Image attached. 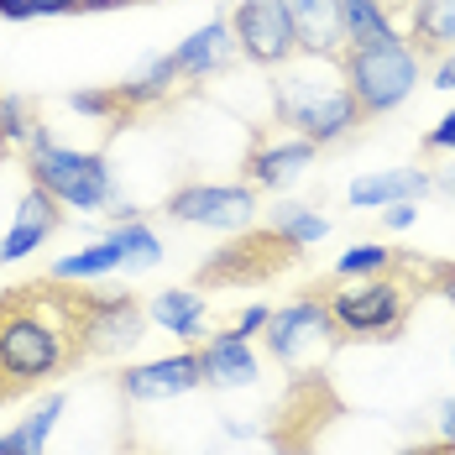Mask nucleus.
<instances>
[{
    "label": "nucleus",
    "instance_id": "7c9ffc66",
    "mask_svg": "<svg viewBox=\"0 0 455 455\" xmlns=\"http://www.w3.org/2000/svg\"><path fill=\"white\" fill-rule=\"evenodd\" d=\"M413 220H419V210H413V204H387V210H382V226H387V230H409Z\"/></svg>",
    "mask_w": 455,
    "mask_h": 455
},
{
    "label": "nucleus",
    "instance_id": "a878e982",
    "mask_svg": "<svg viewBox=\"0 0 455 455\" xmlns=\"http://www.w3.org/2000/svg\"><path fill=\"white\" fill-rule=\"evenodd\" d=\"M273 226L283 230V235H293V241H299V246H304V251H309V246H315V241H324V220H319L315 210H304V204H288V210H273Z\"/></svg>",
    "mask_w": 455,
    "mask_h": 455
},
{
    "label": "nucleus",
    "instance_id": "e433bc0d",
    "mask_svg": "<svg viewBox=\"0 0 455 455\" xmlns=\"http://www.w3.org/2000/svg\"><path fill=\"white\" fill-rule=\"evenodd\" d=\"M377 5H387V11H403V5H409V0H377Z\"/></svg>",
    "mask_w": 455,
    "mask_h": 455
},
{
    "label": "nucleus",
    "instance_id": "c9c22d12",
    "mask_svg": "<svg viewBox=\"0 0 455 455\" xmlns=\"http://www.w3.org/2000/svg\"><path fill=\"white\" fill-rule=\"evenodd\" d=\"M440 435H445V440H455V398L440 409Z\"/></svg>",
    "mask_w": 455,
    "mask_h": 455
},
{
    "label": "nucleus",
    "instance_id": "20e7f679",
    "mask_svg": "<svg viewBox=\"0 0 455 455\" xmlns=\"http://www.w3.org/2000/svg\"><path fill=\"white\" fill-rule=\"evenodd\" d=\"M340 419H346V398L324 366L288 371V387L267 413L262 440L273 445V455H315Z\"/></svg>",
    "mask_w": 455,
    "mask_h": 455
},
{
    "label": "nucleus",
    "instance_id": "c756f323",
    "mask_svg": "<svg viewBox=\"0 0 455 455\" xmlns=\"http://www.w3.org/2000/svg\"><path fill=\"white\" fill-rule=\"evenodd\" d=\"M32 16H84V0H32Z\"/></svg>",
    "mask_w": 455,
    "mask_h": 455
},
{
    "label": "nucleus",
    "instance_id": "aec40b11",
    "mask_svg": "<svg viewBox=\"0 0 455 455\" xmlns=\"http://www.w3.org/2000/svg\"><path fill=\"white\" fill-rule=\"evenodd\" d=\"M340 27H346V47L398 37L393 11H387V5H377V0H340Z\"/></svg>",
    "mask_w": 455,
    "mask_h": 455
},
{
    "label": "nucleus",
    "instance_id": "6e6552de",
    "mask_svg": "<svg viewBox=\"0 0 455 455\" xmlns=\"http://www.w3.org/2000/svg\"><path fill=\"white\" fill-rule=\"evenodd\" d=\"M419 68L424 63L409 52L403 37H382V43H362L340 52V74H346V84L356 94V105L366 110V121L398 110L413 94V84H419Z\"/></svg>",
    "mask_w": 455,
    "mask_h": 455
},
{
    "label": "nucleus",
    "instance_id": "dca6fc26",
    "mask_svg": "<svg viewBox=\"0 0 455 455\" xmlns=\"http://www.w3.org/2000/svg\"><path fill=\"white\" fill-rule=\"evenodd\" d=\"M409 52L419 63L455 52V0H409Z\"/></svg>",
    "mask_w": 455,
    "mask_h": 455
},
{
    "label": "nucleus",
    "instance_id": "a211bd4d",
    "mask_svg": "<svg viewBox=\"0 0 455 455\" xmlns=\"http://www.w3.org/2000/svg\"><path fill=\"white\" fill-rule=\"evenodd\" d=\"M230 58H235V37H230V21H210V27H199L188 43H179L173 52V63H179V74L188 84H199V79H210V74H226Z\"/></svg>",
    "mask_w": 455,
    "mask_h": 455
},
{
    "label": "nucleus",
    "instance_id": "4be33fe9",
    "mask_svg": "<svg viewBox=\"0 0 455 455\" xmlns=\"http://www.w3.org/2000/svg\"><path fill=\"white\" fill-rule=\"evenodd\" d=\"M121 267V251H116V241L105 235V241H94V246H84V251H74V257H63V262H52L47 273L52 277H68V283H90V277H105Z\"/></svg>",
    "mask_w": 455,
    "mask_h": 455
},
{
    "label": "nucleus",
    "instance_id": "39448f33",
    "mask_svg": "<svg viewBox=\"0 0 455 455\" xmlns=\"http://www.w3.org/2000/svg\"><path fill=\"white\" fill-rule=\"evenodd\" d=\"M299 262H304V246L267 220V226H246L220 251H210V262H199V273H194V288H210V293L215 288H262V283L293 273Z\"/></svg>",
    "mask_w": 455,
    "mask_h": 455
},
{
    "label": "nucleus",
    "instance_id": "2f4dec72",
    "mask_svg": "<svg viewBox=\"0 0 455 455\" xmlns=\"http://www.w3.org/2000/svg\"><path fill=\"white\" fill-rule=\"evenodd\" d=\"M398 455H455V440H424V445H409V451H398Z\"/></svg>",
    "mask_w": 455,
    "mask_h": 455
},
{
    "label": "nucleus",
    "instance_id": "1a4fd4ad",
    "mask_svg": "<svg viewBox=\"0 0 455 455\" xmlns=\"http://www.w3.org/2000/svg\"><path fill=\"white\" fill-rule=\"evenodd\" d=\"M168 220L210 230H246L257 220V188L251 183H183L163 204Z\"/></svg>",
    "mask_w": 455,
    "mask_h": 455
},
{
    "label": "nucleus",
    "instance_id": "423d86ee",
    "mask_svg": "<svg viewBox=\"0 0 455 455\" xmlns=\"http://www.w3.org/2000/svg\"><path fill=\"white\" fill-rule=\"evenodd\" d=\"M27 173L58 204L84 210V215L90 210H105L116 199V179H110L105 152H68V147H58V141L47 137V126H37L32 141H27Z\"/></svg>",
    "mask_w": 455,
    "mask_h": 455
},
{
    "label": "nucleus",
    "instance_id": "412c9836",
    "mask_svg": "<svg viewBox=\"0 0 455 455\" xmlns=\"http://www.w3.org/2000/svg\"><path fill=\"white\" fill-rule=\"evenodd\" d=\"M110 241H116V251H121V267H126V273L157 267V257H163V241L141 226V215L137 220H121V226L110 230Z\"/></svg>",
    "mask_w": 455,
    "mask_h": 455
},
{
    "label": "nucleus",
    "instance_id": "2eb2a0df",
    "mask_svg": "<svg viewBox=\"0 0 455 455\" xmlns=\"http://www.w3.org/2000/svg\"><path fill=\"white\" fill-rule=\"evenodd\" d=\"M435 188L429 168H393V173H366L351 183V210H387V204H419Z\"/></svg>",
    "mask_w": 455,
    "mask_h": 455
},
{
    "label": "nucleus",
    "instance_id": "7ed1b4c3",
    "mask_svg": "<svg viewBox=\"0 0 455 455\" xmlns=\"http://www.w3.org/2000/svg\"><path fill=\"white\" fill-rule=\"evenodd\" d=\"M419 299L424 293H419L409 251H393V267L387 273L356 277V283H335L330 315H335L346 340H398L409 330V315H413Z\"/></svg>",
    "mask_w": 455,
    "mask_h": 455
},
{
    "label": "nucleus",
    "instance_id": "0eeeda50",
    "mask_svg": "<svg viewBox=\"0 0 455 455\" xmlns=\"http://www.w3.org/2000/svg\"><path fill=\"white\" fill-rule=\"evenodd\" d=\"M262 340H267V356H273L277 366H288V371L324 366L340 346H346L340 324L330 315V293H315V288H304L288 309H273Z\"/></svg>",
    "mask_w": 455,
    "mask_h": 455
},
{
    "label": "nucleus",
    "instance_id": "f704fd0d",
    "mask_svg": "<svg viewBox=\"0 0 455 455\" xmlns=\"http://www.w3.org/2000/svg\"><path fill=\"white\" fill-rule=\"evenodd\" d=\"M121 5H147V0H84V11H121Z\"/></svg>",
    "mask_w": 455,
    "mask_h": 455
},
{
    "label": "nucleus",
    "instance_id": "473e14b6",
    "mask_svg": "<svg viewBox=\"0 0 455 455\" xmlns=\"http://www.w3.org/2000/svg\"><path fill=\"white\" fill-rule=\"evenodd\" d=\"M435 90H455V52H445L435 63Z\"/></svg>",
    "mask_w": 455,
    "mask_h": 455
},
{
    "label": "nucleus",
    "instance_id": "bb28decb",
    "mask_svg": "<svg viewBox=\"0 0 455 455\" xmlns=\"http://www.w3.org/2000/svg\"><path fill=\"white\" fill-rule=\"evenodd\" d=\"M413 277H419V293H440L445 304H455V262H445V257H413Z\"/></svg>",
    "mask_w": 455,
    "mask_h": 455
},
{
    "label": "nucleus",
    "instance_id": "f3484780",
    "mask_svg": "<svg viewBox=\"0 0 455 455\" xmlns=\"http://www.w3.org/2000/svg\"><path fill=\"white\" fill-rule=\"evenodd\" d=\"M199 366H204V382L210 387H246V382H257V351L235 330L210 335L199 346Z\"/></svg>",
    "mask_w": 455,
    "mask_h": 455
},
{
    "label": "nucleus",
    "instance_id": "f8f14e48",
    "mask_svg": "<svg viewBox=\"0 0 455 455\" xmlns=\"http://www.w3.org/2000/svg\"><path fill=\"white\" fill-rule=\"evenodd\" d=\"M194 387H204L199 351H179V356L121 371V398H132V403H163V398H179V393H194Z\"/></svg>",
    "mask_w": 455,
    "mask_h": 455
},
{
    "label": "nucleus",
    "instance_id": "5701e85b",
    "mask_svg": "<svg viewBox=\"0 0 455 455\" xmlns=\"http://www.w3.org/2000/svg\"><path fill=\"white\" fill-rule=\"evenodd\" d=\"M68 105H74L79 116L100 121L105 132H121V126H132V116H126V105H121L116 84H105V90H74V94H68Z\"/></svg>",
    "mask_w": 455,
    "mask_h": 455
},
{
    "label": "nucleus",
    "instance_id": "c85d7f7f",
    "mask_svg": "<svg viewBox=\"0 0 455 455\" xmlns=\"http://www.w3.org/2000/svg\"><path fill=\"white\" fill-rule=\"evenodd\" d=\"M440 152H455V110L424 137V157H440Z\"/></svg>",
    "mask_w": 455,
    "mask_h": 455
},
{
    "label": "nucleus",
    "instance_id": "f03ea898",
    "mask_svg": "<svg viewBox=\"0 0 455 455\" xmlns=\"http://www.w3.org/2000/svg\"><path fill=\"white\" fill-rule=\"evenodd\" d=\"M273 116L283 132L315 141V147H335V141L356 137L366 126V110L340 74V58H309L293 52L273 79Z\"/></svg>",
    "mask_w": 455,
    "mask_h": 455
},
{
    "label": "nucleus",
    "instance_id": "393cba45",
    "mask_svg": "<svg viewBox=\"0 0 455 455\" xmlns=\"http://www.w3.org/2000/svg\"><path fill=\"white\" fill-rule=\"evenodd\" d=\"M43 121L32 116V105L27 100H16V94H0V147H11V141H32V132H37Z\"/></svg>",
    "mask_w": 455,
    "mask_h": 455
},
{
    "label": "nucleus",
    "instance_id": "f257e3e1",
    "mask_svg": "<svg viewBox=\"0 0 455 455\" xmlns=\"http://www.w3.org/2000/svg\"><path fill=\"white\" fill-rule=\"evenodd\" d=\"M141 335L147 309L137 293H105L52 273L0 288V409L100 356L132 351Z\"/></svg>",
    "mask_w": 455,
    "mask_h": 455
},
{
    "label": "nucleus",
    "instance_id": "4c0bfd02",
    "mask_svg": "<svg viewBox=\"0 0 455 455\" xmlns=\"http://www.w3.org/2000/svg\"><path fill=\"white\" fill-rule=\"evenodd\" d=\"M0 455H5V451H0Z\"/></svg>",
    "mask_w": 455,
    "mask_h": 455
},
{
    "label": "nucleus",
    "instance_id": "cd10ccee",
    "mask_svg": "<svg viewBox=\"0 0 455 455\" xmlns=\"http://www.w3.org/2000/svg\"><path fill=\"white\" fill-rule=\"evenodd\" d=\"M267 319H273V309H267V304H251V309H241V315H235V324H230V330H235L241 340H251V335H262V330H267Z\"/></svg>",
    "mask_w": 455,
    "mask_h": 455
},
{
    "label": "nucleus",
    "instance_id": "b1692460",
    "mask_svg": "<svg viewBox=\"0 0 455 455\" xmlns=\"http://www.w3.org/2000/svg\"><path fill=\"white\" fill-rule=\"evenodd\" d=\"M393 251L398 246H382V241H362V246H351L340 262H335V283H356V277H377L393 267Z\"/></svg>",
    "mask_w": 455,
    "mask_h": 455
},
{
    "label": "nucleus",
    "instance_id": "6ab92c4d",
    "mask_svg": "<svg viewBox=\"0 0 455 455\" xmlns=\"http://www.w3.org/2000/svg\"><path fill=\"white\" fill-rule=\"evenodd\" d=\"M147 319L168 324V335H179V340L194 346L199 330H204V293H199V288H163V293H152Z\"/></svg>",
    "mask_w": 455,
    "mask_h": 455
},
{
    "label": "nucleus",
    "instance_id": "4468645a",
    "mask_svg": "<svg viewBox=\"0 0 455 455\" xmlns=\"http://www.w3.org/2000/svg\"><path fill=\"white\" fill-rule=\"evenodd\" d=\"M63 226V204L47 194V188H27V199L16 204V226L0 235V262H21V257H32V251H43V241L52 230Z\"/></svg>",
    "mask_w": 455,
    "mask_h": 455
},
{
    "label": "nucleus",
    "instance_id": "72a5a7b5",
    "mask_svg": "<svg viewBox=\"0 0 455 455\" xmlns=\"http://www.w3.org/2000/svg\"><path fill=\"white\" fill-rule=\"evenodd\" d=\"M0 16L5 21H32V0H0Z\"/></svg>",
    "mask_w": 455,
    "mask_h": 455
},
{
    "label": "nucleus",
    "instance_id": "9d476101",
    "mask_svg": "<svg viewBox=\"0 0 455 455\" xmlns=\"http://www.w3.org/2000/svg\"><path fill=\"white\" fill-rule=\"evenodd\" d=\"M230 37H235V52L257 68H283L299 47H293V27L283 16L277 0H235V11L226 16Z\"/></svg>",
    "mask_w": 455,
    "mask_h": 455
},
{
    "label": "nucleus",
    "instance_id": "ddd939ff",
    "mask_svg": "<svg viewBox=\"0 0 455 455\" xmlns=\"http://www.w3.org/2000/svg\"><path fill=\"white\" fill-rule=\"evenodd\" d=\"M288 27H293V47L309 58H340L346 52V27H340V0H277Z\"/></svg>",
    "mask_w": 455,
    "mask_h": 455
},
{
    "label": "nucleus",
    "instance_id": "9b49d317",
    "mask_svg": "<svg viewBox=\"0 0 455 455\" xmlns=\"http://www.w3.org/2000/svg\"><path fill=\"white\" fill-rule=\"evenodd\" d=\"M315 141L293 137V132H283V137H273V132H257L251 137V147H246V163H241V173H246V183L262 194V188H288V183L299 179L309 163H315Z\"/></svg>",
    "mask_w": 455,
    "mask_h": 455
}]
</instances>
